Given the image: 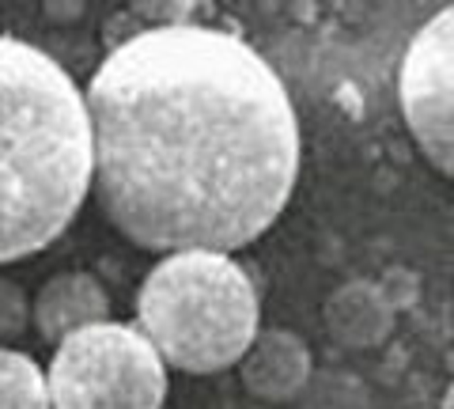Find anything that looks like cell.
<instances>
[{
	"label": "cell",
	"mask_w": 454,
	"mask_h": 409,
	"mask_svg": "<svg viewBox=\"0 0 454 409\" xmlns=\"http://www.w3.org/2000/svg\"><path fill=\"white\" fill-rule=\"evenodd\" d=\"M27 326V295L8 285V280H0V337H12Z\"/></svg>",
	"instance_id": "cell-10"
},
{
	"label": "cell",
	"mask_w": 454,
	"mask_h": 409,
	"mask_svg": "<svg viewBox=\"0 0 454 409\" xmlns=\"http://www.w3.org/2000/svg\"><path fill=\"white\" fill-rule=\"evenodd\" d=\"M243 387L262 402H288L310 379V352L292 330H258L239 360Z\"/></svg>",
	"instance_id": "cell-6"
},
{
	"label": "cell",
	"mask_w": 454,
	"mask_h": 409,
	"mask_svg": "<svg viewBox=\"0 0 454 409\" xmlns=\"http://www.w3.org/2000/svg\"><path fill=\"white\" fill-rule=\"evenodd\" d=\"M110 315V295L91 273H61L46 280L35 295V326L46 342L61 345L88 326H98Z\"/></svg>",
	"instance_id": "cell-7"
},
{
	"label": "cell",
	"mask_w": 454,
	"mask_h": 409,
	"mask_svg": "<svg viewBox=\"0 0 454 409\" xmlns=\"http://www.w3.org/2000/svg\"><path fill=\"white\" fill-rule=\"evenodd\" d=\"M95 193L129 243L231 254L265 235L300 175L284 80L239 35L137 31L88 83Z\"/></svg>",
	"instance_id": "cell-1"
},
{
	"label": "cell",
	"mask_w": 454,
	"mask_h": 409,
	"mask_svg": "<svg viewBox=\"0 0 454 409\" xmlns=\"http://www.w3.org/2000/svg\"><path fill=\"white\" fill-rule=\"evenodd\" d=\"M0 409H50L46 375L16 349H0Z\"/></svg>",
	"instance_id": "cell-9"
},
{
	"label": "cell",
	"mask_w": 454,
	"mask_h": 409,
	"mask_svg": "<svg viewBox=\"0 0 454 409\" xmlns=\"http://www.w3.org/2000/svg\"><path fill=\"white\" fill-rule=\"evenodd\" d=\"M140 334L163 364L212 375L243 360L258 337V292L227 254H167L137 300Z\"/></svg>",
	"instance_id": "cell-3"
},
{
	"label": "cell",
	"mask_w": 454,
	"mask_h": 409,
	"mask_svg": "<svg viewBox=\"0 0 454 409\" xmlns=\"http://www.w3.org/2000/svg\"><path fill=\"white\" fill-rule=\"evenodd\" d=\"M394 300L372 280H348L325 300V326L348 349L382 345L394 330Z\"/></svg>",
	"instance_id": "cell-8"
},
{
	"label": "cell",
	"mask_w": 454,
	"mask_h": 409,
	"mask_svg": "<svg viewBox=\"0 0 454 409\" xmlns=\"http://www.w3.org/2000/svg\"><path fill=\"white\" fill-rule=\"evenodd\" d=\"M50 409H163L167 364L125 322H98L57 345L50 360Z\"/></svg>",
	"instance_id": "cell-4"
},
{
	"label": "cell",
	"mask_w": 454,
	"mask_h": 409,
	"mask_svg": "<svg viewBox=\"0 0 454 409\" xmlns=\"http://www.w3.org/2000/svg\"><path fill=\"white\" fill-rule=\"evenodd\" d=\"M95 178L91 122L46 50L0 35V262L46 250Z\"/></svg>",
	"instance_id": "cell-2"
},
{
	"label": "cell",
	"mask_w": 454,
	"mask_h": 409,
	"mask_svg": "<svg viewBox=\"0 0 454 409\" xmlns=\"http://www.w3.org/2000/svg\"><path fill=\"white\" fill-rule=\"evenodd\" d=\"M397 103L420 152L454 178V8L417 31L397 68Z\"/></svg>",
	"instance_id": "cell-5"
},
{
	"label": "cell",
	"mask_w": 454,
	"mask_h": 409,
	"mask_svg": "<svg viewBox=\"0 0 454 409\" xmlns=\"http://www.w3.org/2000/svg\"><path fill=\"white\" fill-rule=\"evenodd\" d=\"M443 409H454V383H450V390H447V398H443Z\"/></svg>",
	"instance_id": "cell-11"
}]
</instances>
